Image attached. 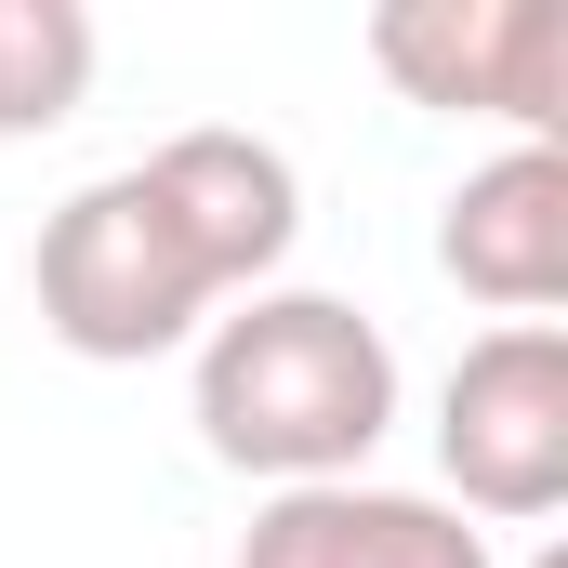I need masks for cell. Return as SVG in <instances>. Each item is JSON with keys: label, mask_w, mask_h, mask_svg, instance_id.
Listing matches in <instances>:
<instances>
[{"label": "cell", "mask_w": 568, "mask_h": 568, "mask_svg": "<svg viewBox=\"0 0 568 568\" xmlns=\"http://www.w3.org/2000/svg\"><path fill=\"white\" fill-rule=\"evenodd\" d=\"M397 424V344L344 291H239L199 331V449L265 489L371 476Z\"/></svg>", "instance_id": "obj_1"}, {"label": "cell", "mask_w": 568, "mask_h": 568, "mask_svg": "<svg viewBox=\"0 0 568 568\" xmlns=\"http://www.w3.org/2000/svg\"><path fill=\"white\" fill-rule=\"evenodd\" d=\"M27 291H40V331L67 357H93V371H145V357H172V344H199L225 317V291L199 265V239L172 225V199L145 185V159L133 172H93L40 225Z\"/></svg>", "instance_id": "obj_2"}, {"label": "cell", "mask_w": 568, "mask_h": 568, "mask_svg": "<svg viewBox=\"0 0 568 568\" xmlns=\"http://www.w3.org/2000/svg\"><path fill=\"white\" fill-rule=\"evenodd\" d=\"M436 463L463 489V516H556L568 503V331L556 317H503L463 344V371L436 384Z\"/></svg>", "instance_id": "obj_3"}, {"label": "cell", "mask_w": 568, "mask_h": 568, "mask_svg": "<svg viewBox=\"0 0 568 568\" xmlns=\"http://www.w3.org/2000/svg\"><path fill=\"white\" fill-rule=\"evenodd\" d=\"M371 67L410 106L516 120V145H556V120H568V13L556 0H384Z\"/></svg>", "instance_id": "obj_4"}, {"label": "cell", "mask_w": 568, "mask_h": 568, "mask_svg": "<svg viewBox=\"0 0 568 568\" xmlns=\"http://www.w3.org/2000/svg\"><path fill=\"white\" fill-rule=\"evenodd\" d=\"M436 265L476 291L489 317H556L568 304V145H503L449 185L436 212Z\"/></svg>", "instance_id": "obj_5"}, {"label": "cell", "mask_w": 568, "mask_h": 568, "mask_svg": "<svg viewBox=\"0 0 568 568\" xmlns=\"http://www.w3.org/2000/svg\"><path fill=\"white\" fill-rule=\"evenodd\" d=\"M239 568H503V556L436 489L331 476V489H265V516L239 529Z\"/></svg>", "instance_id": "obj_6"}, {"label": "cell", "mask_w": 568, "mask_h": 568, "mask_svg": "<svg viewBox=\"0 0 568 568\" xmlns=\"http://www.w3.org/2000/svg\"><path fill=\"white\" fill-rule=\"evenodd\" d=\"M145 185L172 199V225L199 239V265H212L225 304L278 291L291 239H304V185H291V159L265 133H172V145H145Z\"/></svg>", "instance_id": "obj_7"}, {"label": "cell", "mask_w": 568, "mask_h": 568, "mask_svg": "<svg viewBox=\"0 0 568 568\" xmlns=\"http://www.w3.org/2000/svg\"><path fill=\"white\" fill-rule=\"evenodd\" d=\"M93 93V13L80 0H0V145L67 133Z\"/></svg>", "instance_id": "obj_8"}]
</instances>
